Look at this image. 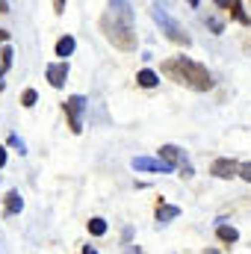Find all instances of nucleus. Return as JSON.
Here are the masks:
<instances>
[{
  "label": "nucleus",
  "instance_id": "obj_1",
  "mask_svg": "<svg viewBox=\"0 0 251 254\" xmlns=\"http://www.w3.org/2000/svg\"><path fill=\"white\" fill-rule=\"evenodd\" d=\"M163 71H166V74H172L178 83H187L189 89H195V92H207V89L213 86V80H210L207 68H204V65H198V63H192V60H187V57L166 63Z\"/></svg>",
  "mask_w": 251,
  "mask_h": 254
},
{
  "label": "nucleus",
  "instance_id": "obj_2",
  "mask_svg": "<svg viewBox=\"0 0 251 254\" xmlns=\"http://www.w3.org/2000/svg\"><path fill=\"white\" fill-rule=\"evenodd\" d=\"M154 18H157V24L166 30V36H169L172 42H184V45L189 42V36L181 30V24H178V21H175V18H172L163 6H154Z\"/></svg>",
  "mask_w": 251,
  "mask_h": 254
},
{
  "label": "nucleus",
  "instance_id": "obj_3",
  "mask_svg": "<svg viewBox=\"0 0 251 254\" xmlns=\"http://www.w3.org/2000/svg\"><path fill=\"white\" fill-rule=\"evenodd\" d=\"M83 110H86V98H83V95H71V98L65 101V116H68L71 133H80V130H83Z\"/></svg>",
  "mask_w": 251,
  "mask_h": 254
},
{
  "label": "nucleus",
  "instance_id": "obj_4",
  "mask_svg": "<svg viewBox=\"0 0 251 254\" xmlns=\"http://www.w3.org/2000/svg\"><path fill=\"white\" fill-rule=\"evenodd\" d=\"M160 160L178 166V169L184 172V178H192V166L187 163V157L181 154V148H175V145H163V148H160Z\"/></svg>",
  "mask_w": 251,
  "mask_h": 254
},
{
  "label": "nucleus",
  "instance_id": "obj_5",
  "mask_svg": "<svg viewBox=\"0 0 251 254\" xmlns=\"http://www.w3.org/2000/svg\"><path fill=\"white\" fill-rule=\"evenodd\" d=\"M210 175H216V178H222V181L237 178V175H240V163H237V160H231V157H219V160H213Z\"/></svg>",
  "mask_w": 251,
  "mask_h": 254
},
{
  "label": "nucleus",
  "instance_id": "obj_6",
  "mask_svg": "<svg viewBox=\"0 0 251 254\" xmlns=\"http://www.w3.org/2000/svg\"><path fill=\"white\" fill-rule=\"evenodd\" d=\"M133 169L136 172H175V166L172 163H166V160H151V157H136L133 160Z\"/></svg>",
  "mask_w": 251,
  "mask_h": 254
},
{
  "label": "nucleus",
  "instance_id": "obj_7",
  "mask_svg": "<svg viewBox=\"0 0 251 254\" xmlns=\"http://www.w3.org/2000/svg\"><path fill=\"white\" fill-rule=\"evenodd\" d=\"M45 74H48V80H51V86H54V89H63L65 86V77H68V63H54V65H48V71H45Z\"/></svg>",
  "mask_w": 251,
  "mask_h": 254
},
{
  "label": "nucleus",
  "instance_id": "obj_8",
  "mask_svg": "<svg viewBox=\"0 0 251 254\" xmlns=\"http://www.w3.org/2000/svg\"><path fill=\"white\" fill-rule=\"evenodd\" d=\"M181 216V207H172V204H160L157 207V222L160 225H169L172 219H178Z\"/></svg>",
  "mask_w": 251,
  "mask_h": 254
},
{
  "label": "nucleus",
  "instance_id": "obj_9",
  "mask_svg": "<svg viewBox=\"0 0 251 254\" xmlns=\"http://www.w3.org/2000/svg\"><path fill=\"white\" fill-rule=\"evenodd\" d=\"M136 80H139V86H142V89H154V86L160 83V77H157L151 68H142V71L136 74Z\"/></svg>",
  "mask_w": 251,
  "mask_h": 254
},
{
  "label": "nucleus",
  "instance_id": "obj_10",
  "mask_svg": "<svg viewBox=\"0 0 251 254\" xmlns=\"http://www.w3.org/2000/svg\"><path fill=\"white\" fill-rule=\"evenodd\" d=\"M74 48H77V42H74V36H63L60 42H57V57H71L74 54Z\"/></svg>",
  "mask_w": 251,
  "mask_h": 254
},
{
  "label": "nucleus",
  "instance_id": "obj_11",
  "mask_svg": "<svg viewBox=\"0 0 251 254\" xmlns=\"http://www.w3.org/2000/svg\"><path fill=\"white\" fill-rule=\"evenodd\" d=\"M21 207H24V198H21L18 192H9V195H6V216L21 213Z\"/></svg>",
  "mask_w": 251,
  "mask_h": 254
},
{
  "label": "nucleus",
  "instance_id": "obj_12",
  "mask_svg": "<svg viewBox=\"0 0 251 254\" xmlns=\"http://www.w3.org/2000/svg\"><path fill=\"white\" fill-rule=\"evenodd\" d=\"M216 234H219V240H222V243H237V240H240V231H237V228H231V225H219V228H216Z\"/></svg>",
  "mask_w": 251,
  "mask_h": 254
},
{
  "label": "nucleus",
  "instance_id": "obj_13",
  "mask_svg": "<svg viewBox=\"0 0 251 254\" xmlns=\"http://www.w3.org/2000/svg\"><path fill=\"white\" fill-rule=\"evenodd\" d=\"M89 234H92V237H104V234H107V222H104V219H92V222H89Z\"/></svg>",
  "mask_w": 251,
  "mask_h": 254
},
{
  "label": "nucleus",
  "instance_id": "obj_14",
  "mask_svg": "<svg viewBox=\"0 0 251 254\" xmlns=\"http://www.w3.org/2000/svg\"><path fill=\"white\" fill-rule=\"evenodd\" d=\"M36 98H39V95H36V89H24V95H21V104L30 110V107H36Z\"/></svg>",
  "mask_w": 251,
  "mask_h": 254
},
{
  "label": "nucleus",
  "instance_id": "obj_15",
  "mask_svg": "<svg viewBox=\"0 0 251 254\" xmlns=\"http://www.w3.org/2000/svg\"><path fill=\"white\" fill-rule=\"evenodd\" d=\"M231 12H234V18H237V21H243V24H249V15L243 12V6H240V3H234V6H231Z\"/></svg>",
  "mask_w": 251,
  "mask_h": 254
},
{
  "label": "nucleus",
  "instance_id": "obj_16",
  "mask_svg": "<svg viewBox=\"0 0 251 254\" xmlns=\"http://www.w3.org/2000/svg\"><path fill=\"white\" fill-rule=\"evenodd\" d=\"M0 60H3V68H9L12 65V48H3L0 51Z\"/></svg>",
  "mask_w": 251,
  "mask_h": 254
},
{
  "label": "nucleus",
  "instance_id": "obj_17",
  "mask_svg": "<svg viewBox=\"0 0 251 254\" xmlns=\"http://www.w3.org/2000/svg\"><path fill=\"white\" fill-rule=\"evenodd\" d=\"M240 178L251 184V163H243V166H240Z\"/></svg>",
  "mask_w": 251,
  "mask_h": 254
},
{
  "label": "nucleus",
  "instance_id": "obj_18",
  "mask_svg": "<svg viewBox=\"0 0 251 254\" xmlns=\"http://www.w3.org/2000/svg\"><path fill=\"white\" fill-rule=\"evenodd\" d=\"M9 145H15V148H18V154H24V142H21L18 136H9Z\"/></svg>",
  "mask_w": 251,
  "mask_h": 254
},
{
  "label": "nucleus",
  "instance_id": "obj_19",
  "mask_svg": "<svg viewBox=\"0 0 251 254\" xmlns=\"http://www.w3.org/2000/svg\"><path fill=\"white\" fill-rule=\"evenodd\" d=\"M234 3H237V0H216V6H222V9H231Z\"/></svg>",
  "mask_w": 251,
  "mask_h": 254
},
{
  "label": "nucleus",
  "instance_id": "obj_20",
  "mask_svg": "<svg viewBox=\"0 0 251 254\" xmlns=\"http://www.w3.org/2000/svg\"><path fill=\"white\" fill-rule=\"evenodd\" d=\"M125 254H139V246H130V243H127V246H125Z\"/></svg>",
  "mask_w": 251,
  "mask_h": 254
},
{
  "label": "nucleus",
  "instance_id": "obj_21",
  "mask_svg": "<svg viewBox=\"0 0 251 254\" xmlns=\"http://www.w3.org/2000/svg\"><path fill=\"white\" fill-rule=\"evenodd\" d=\"M3 166H6V148L0 145V169H3Z\"/></svg>",
  "mask_w": 251,
  "mask_h": 254
},
{
  "label": "nucleus",
  "instance_id": "obj_22",
  "mask_svg": "<svg viewBox=\"0 0 251 254\" xmlns=\"http://www.w3.org/2000/svg\"><path fill=\"white\" fill-rule=\"evenodd\" d=\"M54 6H57V12H65V0H54Z\"/></svg>",
  "mask_w": 251,
  "mask_h": 254
},
{
  "label": "nucleus",
  "instance_id": "obj_23",
  "mask_svg": "<svg viewBox=\"0 0 251 254\" xmlns=\"http://www.w3.org/2000/svg\"><path fill=\"white\" fill-rule=\"evenodd\" d=\"M83 254H98V252H95L92 246H86V249H83Z\"/></svg>",
  "mask_w": 251,
  "mask_h": 254
},
{
  "label": "nucleus",
  "instance_id": "obj_24",
  "mask_svg": "<svg viewBox=\"0 0 251 254\" xmlns=\"http://www.w3.org/2000/svg\"><path fill=\"white\" fill-rule=\"evenodd\" d=\"M6 39H9V33H6V30H0V42H6Z\"/></svg>",
  "mask_w": 251,
  "mask_h": 254
},
{
  "label": "nucleus",
  "instance_id": "obj_25",
  "mask_svg": "<svg viewBox=\"0 0 251 254\" xmlns=\"http://www.w3.org/2000/svg\"><path fill=\"white\" fill-rule=\"evenodd\" d=\"M187 3H189V6H198V0H187Z\"/></svg>",
  "mask_w": 251,
  "mask_h": 254
}]
</instances>
